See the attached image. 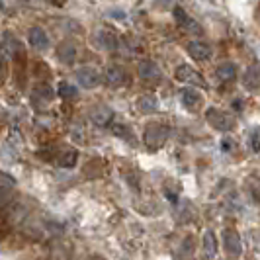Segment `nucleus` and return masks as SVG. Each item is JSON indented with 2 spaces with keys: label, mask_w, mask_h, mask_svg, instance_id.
<instances>
[{
  "label": "nucleus",
  "mask_w": 260,
  "mask_h": 260,
  "mask_svg": "<svg viewBox=\"0 0 260 260\" xmlns=\"http://www.w3.org/2000/svg\"><path fill=\"white\" fill-rule=\"evenodd\" d=\"M208 121L213 129L217 131H229L235 125V121L231 119V116L223 110H217V108H211L208 110Z\"/></svg>",
  "instance_id": "obj_2"
},
{
  "label": "nucleus",
  "mask_w": 260,
  "mask_h": 260,
  "mask_svg": "<svg viewBox=\"0 0 260 260\" xmlns=\"http://www.w3.org/2000/svg\"><path fill=\"white\" fill-rule=\"evenodd\" d=\"M59 94H61L63 98H75V96H77V88H75L73 84H67V82H63V84L59 86Z\"/></svg>",
  "instance_id": "obj_19"
},
{
  "label": "nucleus",
  "mask_w": 260,
  "mask_h": 260,
  "mask_svg": "<svg viewBox=\"0 0 260 260\" xmlns=\"http://www.w3.org/2000/svg\"><path fill=\"white\" fill-rule=\"evenodd\" d=\"M104 80L110 86H123L129 82V77L125 73V69L119 65H110L104 71Z\"/></svg>",
  "instance_id": "obj_4"
},
{
  "label": "nucleus",
  "mask_w": 260,
  "mask_h": 260,
  "mask_svg": "<svg viewBox=\"0 0 260 260\" xmlns=\"http://www.w3.org/2000/svg\"><path fill=\"white\" fill-rule=\"evenodd\" d=\"M243 84H245V88L247 90H256L260 86V67H248L247 71H245V75H243Z\"/></svg>",
  "instance_id": "obj_9"
},
{
  "label": "nucleus",
  "mask_w": 260,
  "mask_h": 260,
  "mask_svg": "<svg viewBox=\"0 0 260 260\" xmlns=\"http://www.w3.org/2000/svg\"><path fill=\"white\" fill-rule=\"evenodd\" d=\"M29 43L36 47V49H47L49 47V38H47V34L41 29V27H31L29 29Z\"/></svg>",
  "instance_id": "obj_10"
},
{
  "label": "nucleus",
  "mask_w": 260,
  "mask_h": 260,
  "mask_svg": "<svg viewBox=\"0 0 260 260\" xmlns=\"http://www.w3.org/2000/svg\"><path fill=\"white\" fill-rule=\"evenodd\" d=\"M139 110L145 112V114H151V112H155L156 110V100L153 96H143L141 100H139Z\"/></svg>",
  "instance_id": "obj_18"
},
{
  "label": "nucleus",
  "mask_w": 260,
  "mask_h": 260,
  "mask_svg": "<svg viewBox=\"0 0 260 260\" xmlns=\"http://www.w3.org/2000/svg\"><path fill=\"white\" fill-rule=\"evenodd\" d=\"M137 73H139V77L143 78L145 82H151V84H155V82H158V80L162 78L160 69H158V65L153 63V61H143V63L139 65V69H137Z\"/></svg>",
  "instance_id": "obj_7"
},
{
  "label": "nucleus",
  "mask_w": 260,
  "mask_h": 260,
  "mask_svg": "<svg viewBox=\"0 0 260 260\" xmlns=\"http://www.w3.org/2000/svg\"><path fill=\"white\" fill-rule=\"evenodd\" d=\"M75 57H77V51H75L73 43L63 41V43H59V45H57V59H59L61 63H65V65H73Z\"/></svg>",
  "instance_id": "obj_11"
},
{
  "label": "nucleus",
  "mask_w": 260,
  "mask_h": 260,
  "mask_svg": "<svg viewBox=\"0 0 260 260\" xmlns=\"http://www.w3.org/2000/svg\"><path fill=\"white\" fill-rule=\"evenodd\" d=\"M215 75H217V78H219V80H223V82H229V80H233V78H235L237 71H235L233 63H223V65L215 71Z\"/></svg>",
  "instance_id": "obj_15"
},
{
  "label": "nucleus",
  "mask_w": 260,
  "mask_h": 260,
  "mask_svg": "<svg viewBox=\"0 0 260 260\" xmlns=\"http://www.w3.org/2000/svg\"><path fill=\"white\" fill-rule=\"evenodd\" d=\"M204 250H206V256L208 258L215 256V252H217V241H215L213 231H206V235H204Z\"/></svg>",
  "instance_id": "obj_14"
},
{
  "label": "nucleus",
  "mask_w": 260,
  "mask_h": 260,
  "mask_svg": "<svg viewBox=\"0 0 260 260\" xmlns=\"http://www.w3.org/2000/svg\"><path fill=\"white\" fill-rule=\"evenodd\" d=\"M36 94H39L43 100H51V98H53V90L47 86V84H41V86H38Z\"/></svg>",
  "instance_id": "obj_20"
},
{
  "label": "nucleus",
  "mask_w": 260,
  "mask_h": 260,
  "mask_svg": "<svg viewBox=\"0 0 260 260\" xmlns=\"http://www.w3.org/2000/svg\"><path fill=\"white\" fill-rule=\"evenodd\" d=\"M223 241H225V252L229 258L237 260L243 252V247H241V237L237 235V231L233 229H227L225 235H223Z\"/></svg>",
  "instance_id": "obj_3"
},
{
  "label": "nucleus",
  "mask_w": 260,
  "mask_h": 260,
  "mask_svg": "<svg viewBox=\"0 0 260 260\" xmlns=\"http://www.w3.org/2000/svg\"><path fill=\"white\" fill-rule=\"evenodd\" d=\"M77 80L80 86H84V88H96L98 84H100V73L96 71V69H92V67H84V69H78L77 71Z\"/></svg>",
  "instance_id": "obj_5"
},
{
  "label": "nucleus",
  "mask_w": 260,
  "mask_h": 260,
  "mask_svg": "<svg viewBox=\"0 0 260 260\" xmlns=\"http://www.w3.org/2000/svg\"><path fill=\"white\" fill-rule=\"evenodd\" d=\"M167 137H169V131H167L165 125H160V123H151V125H147V131H145V143L149 145L151 149L162 147V143L167 141Z\"/></svg>",
  "instance_id": "obj_1"
},
{
  "label": "nucleus",
  "mask_w": 260,
  "mask_h": 260,
  "mask_svg": "<svg viewBox=\"0 0 260 260\" xmlns=\"http://www.w3.org/2000/svg\"><path fill=\"white\" fill-rule=\"evenodd\" d=\"M250 145L254 151H260V129H254L250 135Z\"/></svg>",
  "instance_id": "obj_21"
},
{
  "label": "nucleus",
  "mask_w": 260,
  "mask_h": 260,
  "mask_svg": "<svg viewBox=\"0 0 260 260\" xmlns=\"http://www.w3.org/2000/svg\"><path fill=\"white\" fill-rule=\"evenodd\" d=\"M77 151H73V149H69V151H65L63 155L59 156V165L61 167H65V169H71V167H75V162H77Z\"/></svg>",
  "instance_id": "obj_17"
},
{
  "label": "nucleus",
  "mask_w": 260,
  "mask_h": 260,
  "mask_svg": "<svg viewBox=\"0 0 260 260\" xmlns=\"http://www.w3.org/2000/svg\"><path fill=\"white\" fill-rule=\"evenodd\" d=\"M176 18H178V20H182V18H184V12H180V10H176ZM190 22H192V20H188V22H184V24H180V26L190 27V26H192V24H190ZM192 27H194V26H192Z\"/></svg>",
  "instance_id": "obj_22"
},
{
  "label": "nucleus",
  "mask_w": 260,
  "mask_h": 260,
  "mask_svg": "<svg viewBox=\"0 0 260 260\" xmlns=\"http://www.w3.org/2000/svg\"><path fill=\"white\" fill-rule=\"evenodd\" d=\"M176 78L182 82V84H198V86H206V80L202 78L200 73H196L192 67L182 65L176 69Z\"/></svg>",
  "instance_id": "obj_6"
},
{
  "label": "nucleus",
  "mask_w": 260,
  "mask_h": 260,
  "mask_svg": "<svg viewBox=\"0 0 260 260\" xmlns=\"http://www.w3.org/2000/svg\"><path fill=\"white\" fill-rule=\"evenodd\" d=\"M188 53L198 59V61H208L209 55H211V49H209V45H206L204 41H192V43H188Z\"/></svg>",
  "instance_id": "obj_8"
},
{
  "label": "nucleus",
  "mask_w": 260,
  "mask_h": 260,
  "mask_svg": "<svg viewBox=\"0 0 260 260\" xmlns=\"http://www.w3.org/2000/svg\"><path fill=\"white\" fill-rule=\"evenodd\" d=\"M96 41H98V45L102 49H106V51H116L117 49V38L112 31H108V29H100L96 34Z\"/></svg>",
  "instance_id": "obj_12"
},
{
  "label": "nucleus",
  "mask_w": 260,
  "mask_h": 260,
  "mask_svg": "<svg viewBox=\"0 0 260 260\" xmlns=\"http://www.w3.org/2000/svg\"><path fill=\"white\" fill-rule=\"evenodd\" d=\"M180 98H182V104L188 110H196V108H200V104H202V96L198 94V90H192V88H184Z\"/></svg>",
  "instance_id": "obj_13"
},
{
  "label": "nucleus",
  "mask_w": 260,
  "mask_h": 260,
  "mask_svg": "<svg viewBox=\"0 0 260 260\" xmlns=\"http://www.w3.org/2000/svg\"><path fill=\"white\" fill-rule=\"evenodd\" d=\"M110 117H112V112L108 108H98L96 112H92V121L98 125H106L110 121Z\"/></svg>",
  "instance_id": "obj_16"
}]
</instances>
